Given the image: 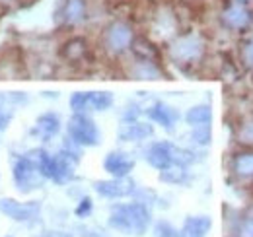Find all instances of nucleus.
I'll use <instances>...</instances> for the list:
<instances>
[{
	"mask_svg": "<svg viewBox=\"0 0 253 237\" xmlns=\"http://www.w3.org/2000/svg\"><path fill=\"white\" fill-rule=\"evenodd\" d=\"M152 224V210L144 202H119L109 210L107 226L125 236H144Z\"/></svg>",
	"mask_w": 253,
	"mask_h": 237,
	"instance_id": "nucleus-1",
	"label": "nucleus"
},
{
	"mask_svg": "<svg viewBox=\"0 0 253 237\" xmlns=\"http://www.w3.org/2000/svg\"><path fill=\"white\" fill-rule=\"evenodd\" d=\"M136 37V31L134 26L123 20V18H117V20H111L103 31H101V37H99V45H101V51L111 57V59H119L123 57L125 53L130 51V45Z\"/></svg>",
	"mask_w": 253,
	"mask_h": 237,
	"instance_id": "nucleus-2",
	"label": "nucleus"
},
{
	"mask_svg": "<svg viewBox=\"0 0 253 237\" xmlns=\"http://www.w3.org/2000/svg\"><path fill=\"white\" fill-rule=\"evenodd\" d=\"M168 55L179 66L197 64L205 57V41L199 33H179L168 43Z\"/></svg>",
	"mask_w": 253,
	"mask_h": 237,
	"instance_id": "nucleus-3",
	"label": "nucleus"
},
{
	"mask_svg": "<svg viewBox=\"0 0 253 237\" xmlns=\"http://www.w3.org/2000/svg\"><path fill=\"white\" fill-rule=\"evenodd\" d=\"M66 136L82 148H95L101 142V132H99L95 120L88 113H74L68 118Z\"/></svg>",
	"mask_w": 253,
	"mask_h": 237,
	"instance_id": "nucleus-4",
	"label": "nucleus"
},
{
	"mask_svg": "<svg viewBox=\"0 0 253 237\" xmlns=\"http://www.w3.org/2000/svg\"><path fill=\"white\" fill-rule=\"evenodd\" d=\"M12 179H14L16 189L20 193H24V195L39 189L43 185V181H45V177L41 175V171H39V167L35 163V159L30 156V152L22 154V156H18L14 159V163H12Z\"/></svg>",
	"mask_w": 253,
	"mask_h": 237,
	"instance_id": "nucleus-5",
	"label": "nucleus"
},
{
	"mask_svg": "<svg viewBox=\"0 0 253 237\" xmlns=\"http://www.w3.org/2000/svg\"><path fill=\"white\" fill-rule=\"evenodd\" d=\"M220 24L232 33H244L253 26V10L250 4H242V2H232L228 0L222 6Z\"/></svg>",
	"mask_w": 253,
	"mask_h": 237,
	"instance_id": "nucleus-6",
	"label": "nucleus"
},
{
	"mask_svg": "<svg viewBox=\"0 0 253 237\" xmlns=\"http://www.w3.org/2000/svg\"><path fill=\"white\" fill-rule=\"evenodd\" d=\"M150 33L160 35L166 41H171L173 37L179 35V14L171 8L160 6L158 10L152 12V22H150Z\"/></svg>",
	"mask_w": 253,
	"mask_h": 237,
	"instance_id": "nucleus-7",
	"label": "nucleus"
},
{
	"mask_svg": "<svg viewBox=\"0 0 253 237\" xmlns=\"http://www.w3.org/2000/svg\"><path fill=\"white\" fill-rule=\"evenodd\" d=\"M0 214L20 224L35 222L41 214V202L39 200L18 202L16 198H0Z\"/></svg>",
	"mask_w": 253,
	"mask_h": 237,
	"instance_id": "nucleus-8",
	"label": "nucleus"
},
{
	"mask_svg": "<svg viewBox=\"0 0 253 237\" xmlns=\"http://www.w3.org/2000/svg\"><path fill=\"white\" fill-rule=\"evenodd\" d=\"M136 189H138L136 183L130 177H111L94 183V191L101 198H107V200H119V198L132 197Z\"/></svg>",
	"mask_w": 253,
	"mask_h": 237,
	"instance_id": "nucleus-9",
	"label": "nucleus"
},
{
	"mask_svg": "<svg viewBox=\"0 0 253 237\" xmlns=\"http://www.w3.org/2000/svg\"><path fill=\"white\" fill-rule=\"evenodd\" d=\"M90 16V0H63L57 10V20L64 28H78Z\"/></svg>",
	"mask_w": 253,
	"mask_h": 237,
	"instance_id": "nucleus-10",
	"label": "nucleus"
},
{
	"mask_svg": "<svg viewBox=\"0 0 253 237\" xmlns=\"http://www.w3.org/2000/svg\"><path fill=\"white\" fill-rule=\"evenodd\" d=\"M173 152H175V144L169 140H156L152 142L146 152H144V159L148 161V165H152L154 169L164 171L169 165H173Z\"/></svg>",
	"mask_w": 253,
	"mask_h": 237,
	"instance_id": "nucleus-11",
	"label": "nucleus"
},
{
	"mask_svg": "<svg viewBox=\"0 0 253 237\" xmlns=\"http://www.w3.org/2000/svg\"><path fill=\"white\" fill-rule=\"evenodd\" d=\"M144 113H146V117L150 118V122H156L168 132H173L175 124L179 122V111L175 107L164 103V101H152L144 109Z\"/></svg>",
	"mask_w": 253,
	"mask_h": 237,
	"instance_id": "nucleus-12",
	"label": "nucleus"
},
{
	"mask_svg": "<svg viewBox=\"0 0 253 237\" xmlns=\"http://www.w3.org/2000/svg\"><path fill=\"white\" fill-rule=\"evenodd\" d=\"M134 165H136L134 158L128 152H123V150H111L103 158V169L111 177H128L130 171L134 169Z\"/></svg>",
	"mask_w": 253,
	"mask_h": 237,
	"instance_id": "nucleus-13",
	"label": "nucleus"
},
{
	"mask_svg": "<svg viewBox=\"0 0 253 237\" xmlns=\"http://www.w3.org/2000/svg\"><path fill=\"white\" fill-rule=\"evenodd\" d=\"M61 57L68 64H82L90 59V43L82 35H74L61 45Z\"/></svg>",
	"mask_w": 253,
	"mask_h": 237,
	"instance_id": "nucleus-14",
	"label": "nucleus"
},
{
	"mask_svg": "<svg viewBox=\"0 0 253 237\" xmlns=\"http://www.w3.org/2000/svg\"><path fill=\"white\" fill-rule=\"evenodd\" d=\"M59 132H61V117L57 113H53V111H47V113L39 115L32 128L33 136H37L43 142L53 140Z\"/></svg>",
	"mask_w": 253,
	"mask_h": 237,
	"instance_id": "nucleus-15",
	"label": "nucleus"
},
{
	"mask_svg": "<svg viewBox=\"0 0 253 237\" xmlns=\"http://www.w3.org/2000/svg\"><path fill=\"white\" fill-rule=\"evenodd\" d=\"M121 142H144L154 136V126L144 120H134V122H123L117 132Z\"/></svg>",
	"mask_w": 253,
	"mask_h": 237,
	"instance_id": "nucleus-16",
	"label": "nucleus"
},
{
	"mask_svg": "<svg viewBox=\"0 0 253 237\" xmlns=\"http://www.w3.org/2000/svg\"><path fill=\"white\" fill-rule=\"evenodd\" d=\"M132 59H134V57H132ZM128 76H130L132 80H160V78L164 76V72H162L160 62L134 59L132 64L128 66Z\"/></svg>",
	"mask_w": 253,
	"mask_h": 237,
	"instance_id": "nucleus-17",
	"label": "nucleus"
},
{
	"mask_svg": "<svg viewBox=\"0 0 253 237\" xmlns=\"http://www.w3.org/2000/svg\"><path fill=\"white\" fill-rule=\"evenodd\" d=\"M130 53H132L134 59L160 62L158 45H156L148 35H136L134 41H132V45H130Z\"/></svg>",
	"mask_w": 253,
	"mask_h": 237,
	"instance_id": "nucleus-18",
	"label": "nucleus"
},
{
	"mask_svg": "<svg viewBox=\"0 0 253 237\" xmlns=\"http://www.w3.org/2000/svg\"><path fill=\"white\" fill-rule=\"evenodd\" d=\"M212 228V220L209 216H189L183 222L177 237H207Z\"/></svg>",
	"mask_w": 253,
	"mask_h": 237,
	"instance_id": "nucleus-19",
	"label": "nucleus"
},
{
	"mask_svg": "<svg viewBox=\"0 0 253 237\" xmlns=\"http://www.w3.org/2000/svg\"><path fill=\"white\" fill-rule=\"evenodd\" d=\"M230 171L240 179H253V152L244 150L232 156L230 159Z\"/></svg>",
	"mask_w": 253,
	"mask_h": 237,
	"instance_id": "nucleus-20",
	"label": "nucleus"
},
{
	"mask_svg": "<svg viewBox=\"0 0 253 237\" xmlns=\"http://www.w3.org/2000/svg\"><path fill=\"white\" fill-rule=\"evenodd\" d=\"M160 181L166 183V185H177V187H183V185H189L191 183V171L189 167H183V165H169L168 169L160 171Z\"/></svg>",
	"mask_w": 253,
	"mask_h": 237,
	"instance_id": "nucleus-21",
	"label": "nucleus"
},
{
	"mask_svg": "<svg viewBox=\"0 0 253 237\" xmlns=\"http://www.w3.org/2000/svg\"><path fill=\"white\" fill-rule=\"evenodd\" d=\"M185 122L193 126H205V124H211L212 122V107L209 103H199V105H193L191 109H187L185 113Z\"/></svg>",
	"mask_w": 253,
	"mask_h": 237,
	"instance_id": "nucleus-22",
	"label": "nucleus"
},
{
	"mask_svg": "<svg viewBox=\"0 0 253 237\" xmlns=\"http://www.w3.org/2000/svg\"><path fill=\"white\" fill-rule=\"evenodd\" d=\"M111 91H88V111H107L113 107Z\"/></svg>",
	"mask_w": 253,
	"mask_h": 237,
	"instance_id": "nucleus-23",
	"label": "nucleus"
},
{
	"mask_svg": "<svg viewBox=\"0 0 253 237\" xmlns=\"http://www.w3.org/2000/svg\"><path fill=\"white\" fill-rule=\"evenodd\" d=\"M189 138L197 148H207V146L212 142V130H211V124H205V126H193V128H191Z\"/></svg>",
	"mask_w": 253,
	"mask_h": 237,
	"instance_id": "nucleus-24",
	"label": "nucleus"
},
{
	"mask_svg": "<svg viewBox=\"0 0 253 237\" xmlns=\"http://www.w3.org/2000/svg\"><path fill=\"white\" fill-rule=\"evenodd\" d=\"M195 161H197V154H195L193 150L175 146V152H173V163H175V165L189 167V165H193Z\"/></svg>",
	"mask_w": 253,
	"mask_h": 237,
	"instance_id": "nucleus-25",
	"label": "nucleus"
},
{
	"mask_svg": "<svg viewBox=\"0 0 253 237\" xmlns=\"http://www.w3.org/2000/svg\"><path fill=\"white\" fill-rule=\"evenodd\" d=\"M70 109L72 113H88V91H76L70 95Z\"/></svg>",
	"mask_w": 253,
	"mask_h": 237,
	"instance_id": "nucleus-26",
	"label": "nucleus"
},
{
	"mask_svg": "<svg viewBox=\"0 0 253 237\" xmlns=\"http://www.w3.org/2000/svg\"><path fill=\"white\" fill-rule=\"evenodd\" d=\"M144 113V109L136 103V101H130L126 103L125 109H123V115H121V120L123 122H134V120H140V115Z\"/></svg>",
	"mask_w": 253,
	"mask_h": 237,
	"instance_id": "nucleus-27",
	"label": "nucleus"
},
{
	"mask_svg": "<svg viewBox=\"0 0 253 237\" xmlns=\"http://www.w3.org/2000/svg\"><path fill=\"white\" fill-rule=\"evenodd\" d=\"M179 232L166 220H158L154 224V237H177Z\"/></svg>",
	"mask_w": 253,
	"mask_h": 237,
	"instance_id": "nucleus-28",
	"label": "nucleus"
},
{
	"mask_svg": "<svg viewBox=\"0 0 253 237\" xmlns=\"http://www.w3.org/2000/svg\"><path fill=\"white\" fill-rule=\"evenodd\" d=\"M92 212H94V200H92L90 197H82V198L78 200V206L74 208V214H76V218L84 220V218H88Z\"/></svg>",
	"mask_w": 253,
	"mask_h": 237,
	"instance_id": "nucleus-29",
	"label": "nucleus"
},
{
	"mask_svg": "<svg viewBox=\"0 0 253 237\" xmlns=\"http://www.w3.org/2000/svg\"><path fill=\"white\" fill-rule=\"evenodd\" d=\"M242 60L253 68V37H248L242 43Z\"/></svg>",
	"mask_w": 253,
	"mask_h": 237,
	"instance_id": "nucleus-30",
	"label": "nucleus"
},
{
	"mask_svg": "<svg viewBox=\"0 0 253 237\" xmlns=\"http://www.w3.org/2000/svg\"><path fill=\"white\" fill-rule=\"evenodd\" d=\"M238 232L242 237H253V218H242Z\"/></svg>",
	"mask_w": 253,
	"mask_h": 237,
	"instance_id": "nucleus-31",
	"label": "nucleus"
},
{
	"mask_svg": "<svg viewBox=\"0 0 253 237\" xmlns=\"http://www.w3.org/2000/svg\"><path fill=\"white\" fill-rule=\"evenodd\" d=\"M47 237H70L68 234H63V232H51Z\"/></svg>",
	"mask_w": 253,
	"mask_h": 237,
	"instance_id": "nucleus-32",
	"label": "nucleus"
},
{
	"mask_svg": "<svg viewBox=\"0 0 253 237\" xmlns=\"http://www.w3.org/2000/svg\"><path fill=\"white\" fill-rule=\"evenodd\" d=\"M232 2H242V4H250V6L253 4V0H232Z\"/></svg>",
	"mask_w": 253,
	"mask_h": 237,
	"instance_id": "nucleus-33",
	"label": "nucleus"
},
{
	"mask_svg": "<svg viewBox=\"0 0 253 237\" xmlns=\"http://www.w3.org/2000/svg\"><path fill=\"white\" fill-rule=\"evenodd\" d=\"M12 2H14V0H0L2 6H8V4H12Z\"/></svg>",
	"mask_w": 253,
	"mask_h": 237,
	"instance_id": "nucleus-34",
	"label": "nucleus"
},
{
	"mask_svg": "<svg viewBox=\"0 0 253 237\" xmlns=\"http://www.w3.org/2000/svg\"><path fill=\"white\" fill-rule=\"evenodd\" d=\"M6 237H12V236H6Z\"/></svg>",
	"mask_w": 253,
	"mask_h": 237,
	"instance_id": "nucleus-35",
	"label": "nucleus"
}]
</instances>
